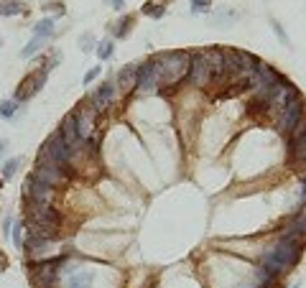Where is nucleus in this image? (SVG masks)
Masks as SVG:
<instances>
[{
  "label": "nucleus",
  "mask_w": 306,
  "mask_h": 288,
  "mask_svg": "<svg viewBox=\"0 0 306 288\" xmlns=\"http://www.w3.org/2000/svg\"><path fill=\"white\" fill-rule=\"evenodd\" d=\"M5 265H8V258H5L3 253H0V271H5Z\"/></svg>",
  "instance_id": "obj_30"
},
{
  "label": "nucleus",
  "mask_w": 306,
  "mask_h": 288,
  "mask_svg": "<svg viewBox=\"0 0 306 288\" xmlns=\"http://www.w3.org/2000/svg\"><path fill=\"white\" fill-rule=\"evenodd\" d=\"M97 77H100V66H92V69L84 74V84H92V79H97Z\"/></svg>",
  "instance_id": "obj_28"
},
{
  "label": "nucleus",
  "mask_w": 306,
  "mask_h": 288,
  "mask_svg": "<svg viewBox=\"0 0 306 288\" xmlns=\"http://www.w3.org/2000/svg\"><path fill=\"white\" fill-rule=\"evenodd\" d=\"M289 153H291V158H296L299 163L306 161V118L291 130V136H289Z\"/></svg>",
  "instance_id": "obj_9"
},
{
  "label": "nucleus",
  "mask_w": 306,
  "mask_h": 288,
  "mask_svg": "<svg viewBox=\"0 0 306 288\" xmlns=\"http://www.w3.org/2000/svg\"><path fill=\"white\" fill-rule=\"evenodd\" d=\"M299 194H301V199H306V179H304V184H301V191H299Z\"/></svg>",
  "instance_id": "obj_32"
},
{
  "label": "nucleus",
  "mask_w": 306,
  "mask_h": 288,
  "mask_svg": "<svg viewBox=\"0 0 306 288\" xmlns=\"http://www.w3.org/2000/svg\"><path fill=\"white\" fill-rule=\"evenodd\" d=\"M306 118V107H304V100L301 97H294L286 107L278 113V130L286 133V136H291V130Z\"/></svg>",
  "instance_id": "obj_3"
},
{
  "label": "nucleus",
  "mask_w": 306,
  "mask_h": 288,
  "mask_svg": "<svg viewBox=\"0 0 306 288\" xmlns=\"http://www.w3.org/2000/svg\"><path fill=\"white\" fill-rule=\"evenodd\" d=\"M92 46H95L92 33H84V36H82V51H92Z\"/></svg>",
  "instance_id": "obj_27"
},
{
  "label": "nucleus",
  "mask_w": 306,
  "mask_h": 288,
  "mask_svg": "<svg viewBox=\"0 0 306 288\" xmlns=\"http://www.w3.org/2000/svg\"><path fill=\"white\" fill-rule=\"evenodd\" d=\"M23 10L20 0H0V15H18Z\"/></svg>",
  "instance_id": "obj_19"
},
{
  "label": "nucleus",
  "mask_w": 306,
  "mask_h": 288,
  "mask_svg": "<svg viewBox=\"0 0 306 288\" xmlns=\"http://www.w3.org/2000/svg\"><path fill=\"white\" fill-rule=\"evenodd\" d=\"M136 82H138V64H125L123 69L118 72L115 87L123 92H133L136 90Z\"/></svg>",
  "instance_id": "obj_14"
},
{
  "label": "nucleus",
  "mask_w": 306,
  "mask_h": 288,
  "mask_svg": "<svg viewBox=\"0 0 306 288\" xmlns=\"http://www.w3.org/2000/svg\"><path fill=\"white\" fill-rule=\"evenodd\" d=\"M33 179L54 189V186H59V184H64L69 179V171L64 166H56V163H38L36 171H33Z\"/></svg>",
  "instance_id": "obj_4"
},
{
  "label": "nucleus",
  "mask_w": 306,
  "mask_h": 288,
  "mask_svg": "<svg viewBox=\"0 0 306 288\" xmlns=\"http://www.w3.org/2000/svg\"><path fill=\"white\" fill-rule=\"evenodd\" d=\"M28 235L31 237H38V240H54L59 235V227H51V225H28Z\"/></svg>",
  "instance_id": "obj_17"
},
{
  "label": "nucleus",
  "mask_w": 306,
  "mask_h": 288,
  "mask_svg": "<svg viewBox=\"0 0 306 288\" xmlns=\"http://www.w3.org/2000/svg\"><path fill=\"white\" fill-rule=\"evenodd\" d=\"M18 113V100H5L3 105H0V118H13Z\"/></svg>",
  "instance_id": "obj_21"
},
{
  "label": "nucleus",
  "mask_w": 306,
  "mask_h": 288,
  "mask_svg": "<svg viewBox=\"0 0 306 288\" xmlns=\"http://www.w3.org/2000/svg\"><path fill=\"white\" fill-rule=\"evenodd\" d=\"M51 33H54V18H43L33 26V36H38V38H46Z\"/></svg>",
  "instance_id": "obj_18"
},
{
  "label": "nucleus",
  "mask_w": 306,
  "mask_h": 288,
  "mask_svg": "<svg viewBox=\"0 0 306 288\" xmlns=\"http://www.w3.org/2000/svg\"><path fill=\"white\" fill-rule=\"evenodd\" d=\"M28 212H31V222H33V225H51V227H59V222H61V214H59L56 207H51V204L33 202V204L28 207Z\"/></svg>",
  "instance_id": "obj_8"
},
{
  "label": "nucleus",
  "mask_w": 306,
  "mask_h": 288,
  "mask_svg": "<svg viewBox=\"0 0 306 288\" xmlns=\"http://www.w3.org/2000/svg\"><path fill=\"white\" fill-rule=\"evenodd\" d=\"M186 79L194 84V87H207L212 84V72H209V66L202 56V51H196L189 61V72H186Z\"/></svg>",
  "instance_id": "obj_5"
},
{
  "label": "nucleus",
  "mask_w": 306,
  "mask_h": 288,
  "mask_svg": "<svg viewBox=\"0 0 306 288\" xmlns=\"http://www.w3.org/2000/svg\"><path fill=\"white\" fill-rule=\"evenodd\" d=\"M301 242L296 240H289V237H278V242L273 248L266 250L263 255V263H260V268L266 273H271L273 278H281L291 271V265L301 258Z\"/></svg>",
  "instance_id": "obj_1"
},
{
  "label": "nucleus",
  "mask_w": 306,
  "mask_h": 288,
  "mask_svg": "<svg viewBox=\"0 0 306 288\" xmlns=\"http://www.w3.org/2000/svg\"><path fill=\"white\" fill-rule=\"evenodd\" d=\"M26 253L31 255V258H43L49 253V240H38V237H31L28 235V240H26Z\"/></svg>",
  "instance_id": "obj_16"
},
{
  "label": "nucleus",
  "mask_w": 306,
  "mask_h": 288,
  "mask_svg": "<svg viewBox=\"0 0 306 288\" xmlns=\"http://www.w3.org/2000/svg\"><path fill=\"white\" fill-rule=\"evenodd\" d=\"M43 46V38H38V36H33L31 38V43H28V46H23V51H20V56H23V59H28V56H33L38 49Z\"/></svg>",
  "instance_id": "obj_22"
},
{
  "label": "nucleus",
  "mask_w": 306,
  "mask_h": 288,
  "mask_svg": "<svg viewBox=\"0 0 306 288\" xmlns=\"http://www.w3.org/2000/svg\"><path fill=\"white\" fill-rule=\"evenodd\" d=\"M191 10H194V13H207V10H212V0H191Z\"/></svg>",
  "instance_id": "obj_25"
},
{
  "label": "nucleus",
  "mask_w": 306,
  "mask_h": 288,
  "mask_svg": "<svg viewBox=\"0 0 306 288\" xmlns=\"http://www.w3.org/2000/svg\"><path fill=\"white\" fill-rule=\"evenodd\" d=\"M156 84H158V74H156V64H141L138 66V82L136 87L141 92H151V90H156Z\"/></svg>",
  "instance_id": "obj_12"
},
{
  "label": "nucleus",
  "mask_w": 306,
  "mask_h": 288,
  "mask_svg": "<svg viewBox=\"0 0 306 288\" xmlns=\"http://www.w3.org/2000/svg\"><path fill=\"white\" fill-rule=\"evenodd\" d=\"M69 278L64 281V288H92V276L87 271H79L77 265H72V268H67Z\"/></svg>",
  "instance_id": "obj_15"
},
{
  "label": "nucleus",
  "mask_w": 306,
  "mask_h": 288,
  "mask_svg": "<svg viewBox=\"0 0 306 288\" xmlns=\"http://www.w3.org/2000/svg\"><path fill=\"white\" fill-rule=\"evenodd\" d=\"M133 26V15H123L120 20H118V26L113 28V36H118V38H123L125 33H128V28Z\"/></svg>",
  "instance_id": "obj_20"
},
{
  "label": "nucleus",
  "mask_w": 306,
  "mask_h": 288,
  "mask_svg": "<svg viewBox=\"0 0 306 288\" xmlns=\"http://www.w3.org/2000/svg\"><path fill=\"white\" fill-rule=\"evenodd\" d=\"M189 61H191V56L186 51H163V54H158L156 61H153L156 64L158 84H166V87L179 84L189 72Z\"/></svg>",
  "instance_id": "obj_2"
},
{
  "label": "nucleus",
  "mask_w": 306,
  "mask_h": 288,
  "mask_svg": "<svg viewBox=\"0 0 306 288\" xmlns=\"http://www.w3.org/2000/svg\"><path fill=\"white\" fill-rule=\"evenodd\" d=\"M5 145H8L5 141H0V156H3V153H5Z\"/></svg>",
  "instance_id": "obj_33"
},
{
  "label": "nucleus",
  "mask_w": 306,
  "mask_h": 288,
  "mask_svg": "<svg viewBox=\"0 0 306 288\" xmlns=\"http://www.w3.org/2000/svg\"><path fill=\"white\" fill-rule=\"evenodd\" d=\"M273 31L278 33V38H281L283 43H289V36H286V31H283V28H281V23H273Z\"/></svg>",
  "instance_id": "obj_29"
},
{
  "label": "nucleus",
  "mask_w": 306,
  "mask_h": 288,
  "mask_svg": "<svg viewBox=\"0 0 306 288\" xmlns=\"http://www.w3.org/2000/svg\"><path fill=\"white\" fill-rule=\"evenodd\" d=\"M291 288H299V286H291Z\"/></svg>",
  "instance_id": "obj_34"
},
{
  "label": "nucleus",
  "mask_w": 306,
  "mask_h": 288,
  "mask_svg": "<svg viewBox=\"0 0 306 288\" xmlns=\"http://www.w3.org/2000/svg\"><path fill=\"white\" fill-rule=\"evenodd\" d=\"M18 166H20V158H10V161H5V163H3V179H10V176H15Z\"/></svg>",
  "instance_id": "obj_24"
},
{
  "label": "nucleus",
  "mask_w": 306,
  "mask_h": 288,
  "mask_svg": "<svg viewBox=\"0 0 306 288\" xmlns=\"http://www.w3.org/2000/svg\"><path fill=\"white\" fill-rule=\"evenodd\" d=\"M143 13L158 18V15H163V5H151V3H148V5H143Z\"/></svg>",
  "instance_id": "obj_26"
},
{
  "label": "nucleus",
  "mask_w": 306,
  "mask_h": 288,
  "mask_svg": "<svg viewBox=\"0 0 306 288\" xmlns=\"http://www.w3.org/2000/svg\"><path fill=\"white\" fill-rule=\"evenodd\" d=\"M202 56L212 72V82L214 79H225V56H222V49H202Z\"/></svg>",
  "instance_id": "obj_10"
},
{
  "label": "nucleus",
  "mask_w": 306,
  "mask_h": 288,
  "mask_svg": "<svg viewBox=\"0 0 306 288\" xmlns=\"http://www.w3.org/2000/svg\"><path fill=\"white\" fill-rule=\"evenodd\" d=\"M95 120H97V113H95L92 105H84V107H79L77 113H74L77 136H79L82 141H90V138H92V133H95Z\"/></svg>",
  "instance_id": "obj_7"
},
{
  "label": "nucleus",
  "mask_w": 306,
  "mask_h": 288,
  "mask_svg": "<svg viewBox=\"0 0 306 288\" xmlns=\"http://www.w3.org/2000/svg\"><path fill=\"white\" fill-rule=\"evenodd\" d=\"M107 3H110V5H115V8H120V5L125 3V0H107Z\"/></svg>",
  "instance_id": "obj_31"
},
{
  "label": "nucleus",
  "mask_w": 306,
  "mask_h": 288,
  "mask_svg": "<svg viewBox=\"0 0 306 288\" xmlns=\"http://www.w3.org/2000/svg\"><path fill=\"white\" fill-rule=\"evenodd\" d=\"M26 194L33 199V202H41V204H51L54 189H51V186H46V184H41V181H36L33 176H28V181H26Z\"/></svg>",
  "instance_id": "obj_13"
},
{
  "label": "nucleus",
  "mask_w": 306,
  "mask_h": 288,
  "mask_svg": "<svg viewBox=\"0 0 306 288\" xmlns=\"http://www.w3.org/2000/svg\"><path fill=\"white\" fill-rule=\"evenodd\" d=\"M113 51H115V43H113V41H102L100 46H97V56H100V59H110Z\"/></svg>",
  "instance_id": "obj_23"
},
{
  "label": "nucleus",
  "mask_w": 306,
  "mask_h": 288,
  "mask_svg": "<svg viewBox=\"0 0 306 288\" xmlns=\"http://www.w3.org/2000/svg\"><path fill=\"white\" fill-rule=\"evenodd\" d=\"M115 92H118V87H115V82L110 79V82H105L100 90L92 95V107H95V113H102V110H107L113 105V100H115Z\"/></svg>",
  "instance_id": "obj_11"
},
{
  "label": "nucleus",
  "mask_w": 306,
  "mask_h": 288,
  "mask_svg": "<svg viewBox=\"0 0 306 288\" xmlns=\"http://www.w3.org/2000/svg\"><path fill=\"white\" fill-rule=\"evenodd\" d=\"M51 61H46L43 64V69H38V72H33L31 77H26L23 79V87L18 90V95H15V100H28V97H33L36 92H41V87H43V82H46V74H49V69H51Z\"/></svg>",
  "instance_id": "obj_6"
}]
</instances>
